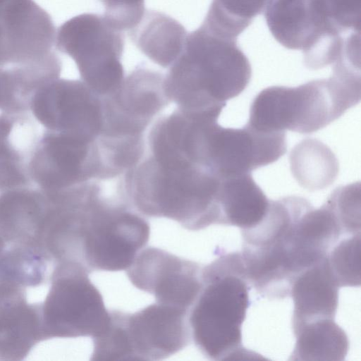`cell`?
<instances>
[{
  "label": "cell",
  "mask_w": 361,
  "mask_h": 361,
  "mask_svg": "<svg viewBox=\"0 0 361 361\" xmlns=\"http://www.w3.org/2000/svg\"><path fill=\"white\" fill-rule=\"evenodd\" d=\"M251 75L237 39L218 35L202 24L188 34L182 52L164 75V88L179 109L220 116L226 101L246 88Z\"/></svg>",
  "instance_id": "obj_2"
},
{
  "label": "cell",
  "mask_w": 361,
  "mask_h": 361,
  "mask_svg": "<svg viewBox=\"0 0 361 361\" xmlns=\"http://www.w3.org/2000/svg\"><path fill=\"white\" fill-rule=\"evenodd\" d=\"M98 140L47 130L39 135L29 162L33 183L47 192L109 180Z\"/></svg>",
  "instance_id": "obj_10"
},
{
  "label": "cell",
  "mask_w": 361,
  "mask_h": 361,
  "mask_svg": "<svg viewBox=\"0 0 361 361\" xmlns=\"http://www.w3.org/2000/svg\"><path fill=\"white\" fill-rule=\"evenodd\" d=\"M360 185L355 183L337 188L326 203L330 207L342 232L360 233Z\"/></svg>",
  "instance_id": "obj_28"
},
{
  "label": "cell",
  "mask_w": 361,
  "mask_h": 361,
  "mask_svg": "<svg viewBox=\"0 0 361 361\" xmlns=\"http://www.w3.org/2000/svg\"><path fill=\"white\" fill-rule=\"evenodd\" d=\"M148 222L125 202L103 197L96 205L82 242V264L87 271L126 270L147 245Z\"/></svg>",
  "instance_id": "obj_9"
},
{
  "label": "cell",
  "mask_w": 361,
  "mask_h": 361,
  "mask_svg": "<svg viewBox=\"0 0 361 361\" xmlns=\"http://www.w3.org/2000/svg\"><path fill=\"white\" fill-rule=\"evenodd\" d=\"M219 204L221 225L244 230L255 226L263 219L270 200L250 173L221 178Z\"/></svg>",
  "instance_id": "obj_21"
},
{
  "label": "cell",
  "mask_w": 361,
  "mask_h": 361,
  "mask_svg": "<svg viewBox=\"0 0 361 361\" xmlns=\"http://www.w3.org/2000/svg\"><path fill=\"white\" fill-rule=\"evenodd\" d=\"M33 90L19 68H0V109L3 112L30 111Z\"/></svg>",
  "instance_id": "obj_27"
},
{
  "label": "cell",
  "mask_w": 361,
  "mask_h": 361,
  "mask_svg": "<svg viewBox=\"0 0 361 361\" xmlns=\"http://www.w3.org/2000/svg\"><path fill=\"white\" fill-rule=\"evenodd\" d=\"M30 111L47 130L99 139L103 128L102 95L81 80H52L32 96Z\"/></svg>",
  "instance_id": "obj_12"
},
{
  "label": "cell",
  "mask_w": 361,
  "mask_h": 361,
  "mask_svg": "<svg viewBox=\"0 0 361 361\" xmlns=\"http://www.w3.org/2000/svg\"><path fill=\"white\" fill-rule=\"evenodd\" d=\"M264 16L275 39L301 50L310 69L333 64L343 50L347 35L332 23L326 0H272Z\"/></svg>",
  "instance_id": "obj_8"
},
{
  "label": "cell",
  "mask_w": 361,
  "mask_h": 361,
  "mask_svg": "<svg viewBox=\"0 0 361 361\" xmlns=\"http://www.w3.org/2000/svg\"><path fill=\"white\" fill-rule=\"evenodd\" d=\"M360 92V74L341 70L295 87H269L252 101L247 124L264 132L312 133L357 104Z\"/></svg>",
  "instance_id": "obj_4"
},
{
  "label": "cell",
  "mask_w": 361,
  "mask_h": 361,
  "mask_svg": "<svg viewBox=\"0 0 361 361\" xmlns=\"http://www.w3.org/2000/svg\"><path fill=\"white\" fill-rule=\"evenodd\" d=\"M272 0H212L202 25L224 37L237 39Z\"/></svg>",
  "instance_id": "obj_25"
},
{
  "label": "cell",
  "mask_w": 361,
  "mask_h": 361,
  "mask_svg": "<svg viewBox=\"0 0 361 361\" xmlns=\"http://www.w3.org/2000/svg\"><path fill=\"white\" fill-rule=\"evenodd\" d=\"M188 310L156 302L133 314L110 312L107 326L92 338L94 360H159L183 350L190 333Z\"/></svg>",
  "instance_id": "obj_5"
},
{
  "label": "cell",
  "mask_w": 361,
  "mask_h": 361,
  "mask_svg": "<svg viewBox=\"0 0 361 361\" xmlns=\"http://www.w3.org/2000/svg\"><path fill=\"white\" fill-rule=\"evenodd\" d=\"M126 271L131 283L156 302L188 311L202 287L197 263L157 247L140 250Z\"/></svg>",
  "instance_id": "obj_14"
},
{
  "label": "cell",
  "mask_w": 361,
  "mask_h": 361,
  "mask_svg": "<svg viewBox=\"0 0 361 361\" xmlns=\"http://www.w3.org/2000/svg\"><path fill=\"white\" fill-rule=\"evenodd\" d=\"M128 32L136 47L152 61L169 68L184 47L188 35L176 19L156 11H146L138 24Z\"/></svg>",
  "instance_id": "obj_20"
},
{
  "label": "cell",
  "mask_w": 361,
  "mask_h": 361,
  "mask_svg": "<svg viewBox=\"0 0 361 361\" xmlns=\"http://www.w3.org/2000/svg\"><path fill=\"white\" fill-rule=\"evenodd\" d=\"M27 112L0 114V194L30 187L29 162L39 139Z\"/></svg>",
  "instance_id": "obj_16"
},
{
  "label": "cell",
  "mask_w": 361,
  "mask_h": 361,
  "mask_svg": "<svg viewBox=\"0 0 361 361\" xmlns=\"http://www.w3.org/2000/svg\"><path fill=\"white\" fill-rule=\"evenodd\" d=\"M164 75L138 66L114 92L102 95L107 123L118 133L143 136L149 124L171 102L164 88Z\"/></svg>",
  "instance_id": "obj_15"
},
{
  "label": "cell",
  "mask_w": 361,
  "mask_h": 361,
  "mask_svg": "<svg viewBox=\"0 0 361 361\" xmlns=\"http://www.w3.org/2000/svg\"><path fill=\"white\" fill-rule=\"evenodd\" d=\"M104 16L116 29L123 32L135 27L145 11V0H100Z\"/></svg>",
  "instance_id": "obj_29"
},
{
  "label": "cell",
  "mask_w": 361,
  "mask_h": 361,
  "mask_svg": "<svg viewBox=\"0 0 361 361\" xmlns=\"http://www.w3.org/2000/svg\"><path fill=\"white\" fill-rule=\"evenodd\" d=\"M201 278L202 287L188 318L196 347L213 360L254 355L242 345L249 295L241 254L221 256L202 269Z\"/></svg>",
  "instance_id": "obj_3"
},
{
  "label": "cell",
  "mask_w": 361,
  "mask_h": 361,
  "mask_svg": "<svg viewBox=\"0 0 361 361\" xmlns=\"http://www.w3.org/2000/svg\"><path fill=\"white\" fill-rule=\"evenodd\" d=\"M286 132H264L246 124L224 128L212 122L207 132L205 163L219 178L250 173L277 161L286 152Z\"/></svg>",
  "instance_id": "obj_13"
},
{
  "label": "cell",
  "mask_w": 361,
  "mask_h": 361,
  "mask_svg": "<svg viewBox=\"0 0 361 361\" xmlns=\"http://www.w3.org/2000/svg\"><path fill=\"white\" fill-rule=\"evenodd\" d=\"M48 207V197L39 188L25 187L1 193L0 235L5 243L39 252V238Z\"/></svg>",
  "instance_id": "obj_17"
},
{
  "label": "cell",
  "mask_w": 361,
  "mask_h": 361,
  "mask_svg": "<svg viewBox=\"0 0 361 361\" xmlns=\"http://www.w3.org/2000/svg\"><path fill=\"white\" fill-rule=\"evenodd\" d=\"M331 19L343 33H360V0H326Z\"/></svg>",
  "instance_id": "obj_30"
},
{
  "label": "cell",
  "mask_w": 361,
  "mask_h": 361,
  "mask_svg": "<svg viewBox=\"0 0 361 361\" xmlns=\"http://www.w3.org/2000/svg\"><path fill=\"white\" fill-rule=\"evenodd\" d=\"M56 30L34 0H0V68H28L61 62L53 49Z\"/></svg>",
  "instance_id": "obj_11"
},
{
  "label": "cell",
  "mask_w": 361,
  "mask_h": 361,
  "mask_svg": "<svg viewBox=\"0 0 361 361\" xmlns=\"http://www.w3.org/2000/svg\"><path fill=\"white\" fill-rule=\"evenodd\" d=\"M295 345L291 360H343L349 342L345 331L331 319L307 323L293 331Z\"/></svg>",
  "instance_id": "obj_23"
},
{
  "label": "cell",
  "mask_w": 361,
  "mask_h": 361,
  "mask_svg": "<svg viewBox=\"0 0 361 361\" xmlns=\"http://www.w3.org/2000/svg\"><path fill=\"white\" fill-rule=\"evenodd\" d=\"M56 34V47L74 60L80 80L93 91L106 95L121 86L125 78L121 63L124 36L104 16H76Z\"/></svg>",
  "instance_id": "obj_7"
},
{
  "label": "cell",
  "mask_w": 361,
  "mask_h": 361,
  "mask_svg": "<svg viewBox=\"0 0 361 361\" xmlns=\"http://www.w3.org/2000/svg\"><path fill=\"white\" fill-rule=\"evenodd\" d=\"M290 169L298 183L310 191L331 185L338 173V163L332 151L321 141L306 138L290 154Z\"/></svg>",
  "instance_id": "obj_24"
},
{
  "label": "cell",
  "mask_w": 361,
  "mask_h": 361,
  "mask_svg": "<svg viewBox=\"0 0 361 361\" xmlns=\"http://www.w3.org/2000/svg\"><path fill=\"white\" fill-rule=\"evenodd\" d=\"M44 340L40 305L21 295L0 303V360H22Z\"/></svg>",
  "instance_id": "obj_19"
},
{
  "label": "cell",
  "mask_w": 361,
  "mask_h": 361,
  "mask_svg": "<svg viewBox=\"0 0 361 361\" xmlns=\"http://www.w3.org/2000/svg\"><path fill=\"white\" fill-rule=\"evenodd\" d=\"M360 233L338 244L327 255L329 269L338 287L360 284Z\"/></svg>",
  "instance_id": "obj_26"
},
{
  "label": "cell",
  "mask_w": 361,
  "mask_h": 361,
  "mask_svg": "<svg viewBox=\"0 0 361 361\" xmlns=\"http://www.w3.org/2000/svg\"><path fill=\"white\" fill-rule=\"evenodd\" d=\"M46 259L32 247L11 245L0 252V303L24 295L25 288L44 281Z\"/></svg>",
  "instance_id": "obj_22"
},
{
  "label": "cell",
  "mask_w": 361,
  "mask_h": 361,
  "mask_svg": "<svg viewBox=\"0 0 361 361\" xmlns=\"http://www.w3.org/2000/svg\"><path fill=\"white\" fill-rule=\"evenodd\" d=\"M90 274L73 262L56 263L49 293L40 305L44 340L100 334L109 324L110 312L89 279Z\"/></svg>",
  "instance_id": "obj_6"
},
{
  "label": "cell",
  "mask_w": 361,
  "mask_h": 361,
  "mask_svg": "<svg viewBox=\"0 0 361 361\" xmlns=\"http://www.w3.org/2000/svg\"><path fill=\"white\" fill-rule=\"evenodd\" d=\"M338 286L329 269L327 255L301 272L290 290L293 301V331L314 321L334 319Z\"/></svg>",
  "instance_id": "obj_18"
},
{
  "label": "cell",
  "mask_w": 361,
  "mask_h": 361,
  "mask_svg": "<svg viewBox=\"0 0 361 361\" xmlns=\"http://www.w3.org/2000/svg\"><path fill=\"white\" fill-rule=\"evenodd\" d=\"M119 183L122 199L139 214L197 231L221 224V178L196 164L143 156Z\"/></svg>",
  "instance_id": "obj_1"
}]
</instances>
